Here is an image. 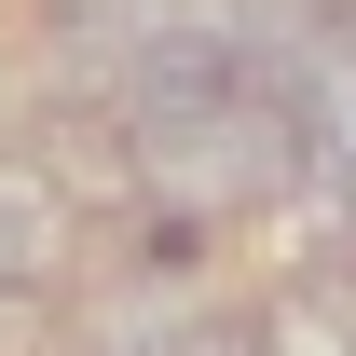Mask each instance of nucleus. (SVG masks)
<instances>
[{
	"instance_id": "1",
	"label": "nucleus",
	"mask_w": 356,
	"mask_h": 356,
	"mask_svg": "<svg viewBox=\"0 0 356 356\" xmlns=\"http://www.w3.org/2000/svg\"><path fill=\"white\" fill-rule=\"evenodd\" d=\"M124 165L151 206H178V220H220V206H261V192H288L302 165V124L274 110V96H220V110H178V124H137Z\"/></svg>"
},
{
	"instance_id": "2",
	"label": "nucleus",
	"mask_w": 356,
	"mask_h": 356,
	"mask_svg": "<svg viewBox=\"0 0 356 356\" xmlns=\"http://www.w3.org/2000/svg\"><path fill=\"white\" fill-rule=\"evenodd\" d=\"M42 261H55V206L28 178H0V288H42Z\"/></svg>"
},
{
	"instance_id": "3",
	"label": "nucleus",
	"mask_w": 356,
	"mask_h": 356,
	"mask_svg": "<svg viewBox=\"0 0 356 356\" xmlns=\"http://www.w3.org/2000/svg\"><path fill=\"white\" fill-rule=\"evenodd\" d=\"M261 356H356V329H329V302H274L261 315Z\"/></svg>"
},
{
	"instance_id": "4",
	"label": "nucleus",
	"mask_w": 356,
	"mask_h": 356,
	"mask_svg": "<svg viewBox=\"0 0 356 356\" xmlns=\"http://www.w3.org/2000/svg\"><path fill=\"white\" fill-rule=\"evenodd\" d=\"M261 14H288V28H329V42L356 28V0H261Z\"/></svg>"
}]
</instances>
